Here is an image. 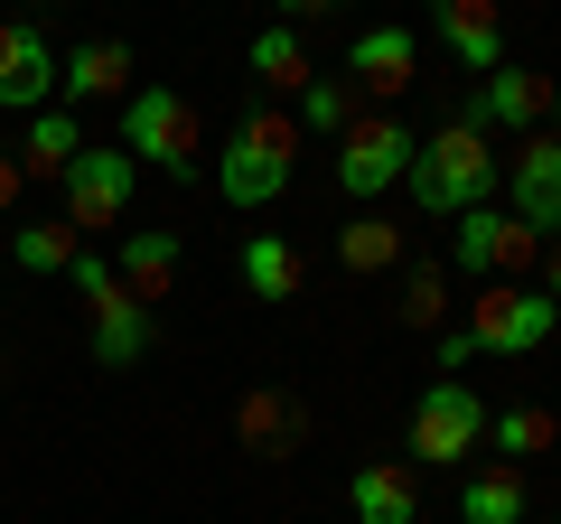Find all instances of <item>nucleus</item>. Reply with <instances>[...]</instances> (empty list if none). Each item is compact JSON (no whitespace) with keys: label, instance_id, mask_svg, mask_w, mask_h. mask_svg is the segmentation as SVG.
Segmentation results:
<instances>
[{"label":"nucleus","instance_id":"obj_21","mask_svg":"<svg viewBox=\"0 0 561 524\" xmlns=\"http://www.w3.org/2000/svg\"><path fill=\"white\" fill-rule=\"evenodd\" d=\"M290 122H300V141H337L346 122H356V84L346 76H309L300 94H290Z\"/></svg>","mask_w":561,"mask_h":524},{"label":"nucleus","instance_id":"obj_3","mask_svg":"<svg viewBox=\"0 0 561 524\" xmlns=\"http://www.w3.org/2000/svg\"><path fill=\"white\" fill-rule=\"evenodd\" d=\"M66 282L84 291V328H94V365H103V375H122V365L150 356V338H160V328H150V300L122 291L113 253H76V262H66Z\"/></svg>","mask_w":561,"mask_h":524},{"label":"nucleus","instance_id":"obj_20","mask_svg":"<svg viewBox=\"0 0 561 524\" xmlns=\"http://www.w3.org/2000/svg\"><path fill=\"white\" fill-rule=\"evenodd\" d=\"M300 282H309V262H300L290 235H253L243 243V291H253V300H300Z\"/></svg>","mask_w":561,"mask_h":524},{"label":"nucleus","instance_id":"obj_31","mask_svg":"<svg viewBox=\"0 0 561 524\" xmlns=\"http://www.w3.org/2000/svg\"><path fill=\"white\" fill-rule=\"evenodd\" d=\"M542 300H561V243L542 253Z\"/></svg>","mask_w":561,"mask_h":524},{"label":"nucleus","instance_id":"obj_23","mask_svg":"<svg viewBox=\"0 0 561 524\" xmlns=\"http://www.w3.org/2000/svg\"><path fill=\"white\" fill-rule=\"evenodd\" d=\"M496 243H505V206H468V216H449V272L486 282V272H496Z\"/></svg>","mask_w":561,"mask_h":524},{"label":"nucleus","instance_id":"obj_27","mask_svg":"<svg viewBox=\"0 0 561 524\" xmlns=\"http://www.w3.org/2000/svg\"><path fill=\"white\" fill-rule=\"evenodd\" d=\"M449 319V262H412L393 291V328H440Z\"/></svg>","mask_w":561,"mask_h":524},{"label":"nucleus","instance_id":"obj_28","mask_svg":"<svg viewBox=\"0 0 561 524\" xmlns=\"http://www.w3.org/2000/svg\"><path fill=\"white\" fill-rule=\"evenodd\" d=\"M431 356H440V375H468L478 365V338L468 328H431Z\"/></svg>","mask_w":561,"mask_h":524},{"label":"nucleus","instance_id":"obj_5","mask_svg":"<svg viewBox=\"0 0 561 524\" xmlns=\"http://www.w3.org/2000/svg\"><path fill=\"white\" fill-rule=\"evenodd\" d=\"M122 150L140 169H169V179H197V103L169 94V84H131L122 94Z\"/></svg>","mask_w":561,"mask_h":524},{"label":"nucleus","instance_id":"obj_4","mask_svg":"<svg viewBox=\"0 0 561 524\" xmlns=\"http://www.w3.org/2000/svg\"><path fill=\"white\" fill-rule=\"evenodd\" d=\"M402 449H412V468H468V449H486V403H478V384L431 375V384L412 394V431H402Z\"/></svg>","mask_w":561,"mask_h":524},{"label":"nucleus","instance_id":"obj_15","mask_svg":"<svg viewBox=\"0 0 561 524\" xmlns=\"http://www.w3.org/2000/svg\"><path fill=\"white\" fill-rule=\"evenodd\" d=\"M524 515H534V487L515 459H486L459 478V524H524Z\"/></svg>","mask_w":561,"mask_h":524},{"label":"nucleus","instance_id":"obj_1","mask_svg":"<svg viewBox=\"0 0 561 524\" xmlns=\"http://www.w3.org/2000/svg\"><path fill=\"white\" fill-rule=\"evenodd\" d=\"M505 179V160L486 150V132H468V122H440V132H421L412 169H402V187H412L421 216H468V206H486Z\"/></svg>","mask_w":561,"mask_h":524},{"label":"nucleus","instance_id":"obj_11","mask_svg":"<svg viewBox=\"0 0 561 524\" xmlns=\"http://www.w3.org/2000/svg\"><path fill=\"white\" fill-rule=\"evenodd\" d=\"M0 103L10 113H47L57 103V47L38 20H0Z\"/></svg>","mask_w":561,"mask_h":524},{"label":"nucleus","instance_id":"obj_16","mask_svg":"<svg viewBox=\"0 0 561 524\" xmlns=\"http://www.w3.org/2000/svg\"><path fill=\"white\" fill-rule=\"evenodd\" d=\"M346 505H356V524H421V478L393 459H365L346 478Z\"/></svg>","mask_w":561,"mask_h":524},{"label":"nucleus","instance_id":"obj_13","mask_svg":"<svg viewBox=\"0 0 561 524\" xmlns=\"http://www.w3.org/2000/svg\"><path fill=\"white\" fill-rule=\"evenodd\" d=\"M113 94H131V47H122V38H84L76 57H57V103H66V113L113 103Z\"/></svg>","mask_w":561,"mask_h":524},{"label":"nucleus","instance_id":"obj_14","mask_svg":"<svg viewBox=\"0 0 561 524\" xmlns=\"http://www.w3.org/2000/svg\"><path fill=\"white\" fill-rule=\"evenodd\" d=\"M412 66H421V38H412L402 20L356 29V47H346V84H365V94H402V84H412Z\"/></svg>","mask_w":561,"mask_h":524},{"label":"nucleus","instance_id":"obj_25","mask_svg":"<svg viewBox=\"0 0 561 524\" xmlns=\"http://www.w3.org/2000/svg\"><path fill=\"white\" fill-rule=\"evenodd\" d=\"M337 262H346V272H393V262H402V225L375 216V206L346 216V225H337Z\"/></svg>","mask_w":561,"mask_h":524},{"label":"nucleus","instance_id":"obj_18","mask_svg":"<svg viewBox=\"0 0 561 524\" xmlns=\"http://www.w3.org/2000/svg\"><path fill=\"white\" fill-rule=\"evenodd\" d=\"M234 431H243V449H262V459H290V449L309 441V412L290 403V394L262 384V394H243V403H234Z\"/></svg>","mask_w":561,"mask_h":524},{"label":"nucleus","instance_id":"obj_29","mask_svg":"<svg viewBox=\"0 0 561 524\" xmlns=\"http://www.w3.org/2000/svg\"><path fill=\"white\" fill-rule=\"evenodd\" d=\"M272 10H280V29H300V20H328L337 0H272Z\"/></svg>","mask_w":561,"mask_h":524},{"label":"nucleus","instance_id":"obj_8","mask_svg":"<svg viewBox=\"0 0 561 524\" xmlns=\"http://www.w3.org/2000/svg\"><path fill=\"white\" fill-rule=\"evenodd\" d=\"M542 113H552V76L542 66H486L478 94L449 122H468V132H542Z\"/></svg>","mask_w":561,"mask_h":524},{"label":"nucleus","instance_id":"obj_30","mask_svg":"<svg viewBox=\"0 0 561 524\" xmlns=\"http://www.w3.org/2000/svg\"><path fill=\"white\" fill-rule=\"evenodd\" d=\"M20 206V150H0V216Z\"/></svg>","mask_w":561,"mask_h":524},{"label":"nucleus","instance_id":"obj_26","mask_svg":"<svg viewBox=\"0 0 561 524\" xmlns=\"http://www.w3.org/2000/svg\"><path fill=\"white\" fill-rule=\"evenodd\" d=\"M561 441V422H552V412H542V403H505V412H486V449H496V459H534V449H552Z\"/></svg>","mask_w":561,"mask_h":524},{"label":"nucleus","instance_id":"obj_7","mask_svg":"<svg viewBox=\"0 0 561 524\" xmlns=\"http://www.w3.org/2000/svg\"><path fill=\"white\" fill-rule=\"evenodd\" d=\"M412 150H421V132H412L402 113H356V122L337 132V187H346L356 206H375L383 187L412 169Z\"/></svg>","mask_w":561,"mask_h":524},{"label":"nucleus","instance_id":"obj_2","mask_svg":"<svg viewBox=\"0 0 561 524\" xmlns=\"http://www.w3.org/2000/svg\"><path fill=\"white\" fill-rule=\"evenodd\" d=\"M290 169H300V122L272 113V103H253V113L225 132V150H216V197L225 206H272L280 187H290Z\"/></svg>","mask_w":561,"mask_h":524},{"label":"nucleus","instance_id":"obj_32","mask_svg":"<svg viewBox=\"0 0 561 524\" xmlns=\"http://www.w3.org/2000/svg\"><path fill=\"white\" fill-rule=\"evenodd\" d=\"M552 122H561V84H552ZM552 141H561V132H552Z\"/></svg>","mask_w":561,"mask_h":524},{"label":"nucleus","instance_id":"obj_10","mask_svg":"<svg viewBox=\"0 0 561 524\" xmlns=\"http://www.w3.org/2000/svg\"><path fill=\"white\" fill-rule=\"evenodd\" d=\"M505 197H515L505 206L515 225H534L542 243H561V141L552 132H524V150L505 160Z\"/></svg>","mask_w":561,"mask_h":524},{"label":"nucleus","instance_id":"obj_19","mask_svg":"<svg viewBox=\"0 0 561 524\" xmlns=\"http://www.w3.org/2000/svg\"><path fill=\"white\" fill-rule=\"evenodd\" d=\"M243 66H253V76L262 84H272V94H300V84L309 76H319V57H309V38H300V29H253V47H243Z\"/></svg>","mask_w":561,"mask_h":524},{"label":"nucleus","instance_id":"obj_24","mask_svg":"<svg viewBox=\"0 0 561 524\" xmlns=\"http://www.w3.org/2000/svg\"><path fill=\"white\" fill-rule=\"evenodd\" d=\"M10 253H20V272H38V282H57L66 262L84 253L76 243V225L66 216H20V235H10Z\"/></svg>","mask_w":561,"mask_h":524},{"label":"nucleus","instance_id":"obj_17","mask_svg":"<svg viewBox=\"0 0 561 524\" xmlns=\"http://www.w3.org/2000/svg\"><path fill=\"white\" fill-rule=\"evenodd\" d=\"M113 272H122L131 300H169V282H179V235H169V225H131L122 253H113Z\"/></svg>","mask_w":561,"mask_h":524},{"label":"nucleus","instance_id":"obj_12","mask_svg":"<svg viewBox=\"0 0 561 524\" xmlns=\"http://www.w3.org/2000/svg\"><path fill=\"white\" fill-rule=\"evenodd\" d=\"M431 38H440L468 76H486V66H505V10L496 0H431Z\"/></svg>","mask_w":561,"mask_h":524},{"label":"nucleus","instance_id":"obj_6","mask_svg":"<svg viewBox=\"0 0 561 524\" xmlns=\"http://www.w3.org/2000/svg\"><path fill=\"white\" fill-rule=\"evenodd\" d=\"M552 328H561V300H542V282H486L478 300H468L478 356H542Z\"/></svg>","mask_w":561,"mask_h":524},{"label":"nucleus","instance_id":"obj_22","mask_svg":"<svg viewBox=\"0 0 561 524\" xmlns=\"http://www.w3.org/2000/svg\"><path fill=\"white\" fill-rule=\"evenodd\" d=\"M84 150V122L66 113V103H47V113H28L20 132V169H47V179H66V160Z\"/></svg>","mask_w":561,"mask_h":524},{"label":"nucleus","instance_id":"obj_9","mask_svg":"<svg viewBox=\"0 0 561 524\" xmlns=\"http://www.w3.org/2000/svg\"><path fill=\"white\" fill-rule=\"evenodd\" d=\"M131 187H140V160L131 150H94L84 141L76 160H66V225H122L131 216Z\"/></svg>","mask_w":561,"mask_h":524}]
</instances>
